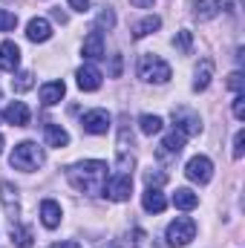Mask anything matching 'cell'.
<instances>
[{
	"label": "cell",
	"instance_id": "obj_1",
	"mask_svg": "<svg viewBox=\"0 0 245 248\" xmlns=\"http://www.w3.org/2000/svg\"><path fill=\"white\" fill-rule=\"evenodd\" d=\"M69 185L87 196H101L104 193V182H107V162L90 159V162H75L66 170Z\"/></svg>",
	"mask_w": 245,
	"mask_h": 248
},
{
	"label": "cell",
	"instance_id": "obj_2",
	"mask_svg": "<svg viewBox=\"0 0 245 248\" xmlns=\"http://www.w3.org/2000/svg\"><path fill=\"white\" fill-rule=\"evenodd\" d=\"M44 162H46V156H44V150H41L35 141H20V144L12 150V156H9V165H12L15 170H23V173L38 170Z\"/></svg>",
	"mask_w": 245,
	"mask_h": 248
},
{
	"label": "cell",
	"instance_id": "obj_3",
	"mask_svg": "<svg viewBox=\"0 0 245 248\" xmlns=\"http://www.w3.org/2000/svg\"><path fill=\"white\" fill-rule=\"evenodd\" d=\"M138 75H141L144 81H150V84H168L173 72H170V63L168 61H162L159 55L147 52V55L138 58Z\"/></svg>",
	"mask_w": 245,
	"mask_h": 248
},
{
	"label": "cell",
	"instance_id": "obj_4",
	"mask_svg": "<svg viewBox=\"0 0 245 248\" xmlns=\"http://www.w3.org/2000/svg\"><path fill=\"white\" fill-rule=\"evenodd\" d=\"M165 240H168V246L170 248L190 246V240H196V222H193L190 217H176V219L168 225Z\"/></svg>",
	"mask_w": 245,
	"mask_h": 248
},
{
	"label": "cell",
	"instance_id": "obj_5",
	"mask_svg": "<svg viewBox=\"0 0 245 248\" xmlns=\"http://www.w3.org/2000/svg\"><path fill=\"white\" fill-rule=\"evenodd\" d=\"M133 193V176L130 173H116L104 182V193L101 196H110L113 202H127Z\"/></svg>",
	"mask_w": 245,
	"mask_h": 248
},
{
	"label": "cell",
	"instance_id": "obj_6",
	"mask_svg": "<svg viewBox=\"0 0 245 248\" xmlns=\"http://www.w3.org/2000/svg\"><path fill=\"white\" fill-rule=\"evenodd\" d=\"M184 176L190 182H196V185H208L211 176H214V162L208 156H193L187 162V168H184Z\"/></svg>",
	"mask_w": 245,
	"mask_h": 248
},
{
	"label": "cell",
	"instance_id": "obj_7",
	"mask_svg": "<svg viewBox=\"0 0 245 248\" xmlns=\"http://www.w3.org/2000/svg\"><path fill=\"white\" fill-rule=\"evenodd\" d=\"M173 124H176V130L182 133L184 139H190V136H199V133H202V119H199L193 110H184V107L173 110Z\"/></svg>",
	"mask_w": 245,
	"mask_h": 248
},
{
	"label": "cell",
	"instance_id": "obj_8",
	"mask_svg": "<svg viewBox=\"0 0 245 248\" xmlns=\"http://www.w3.org/2000/svg\"><path fill=\"white\" fill-rule=\"evenodd\" d=\"M110 113L107 110H90V113H84V119H81V127H84V133H90V136H104L107 130H110Z\"/></svg>",
	"mask_w": 245,
	"mask_h": 248
},
{
	"label": "cell",
	"instance_id": "obj_9",
	"mask_svg": "<svg viewBox=\"0 0 245 248\" xmlns=\"http://www.w3.org/2000/svg\"><path fill=\"white\" fill-rule=\"evenodd\" d=\"M26 38H29L32 44H46V41L52 38V23H49L46 17H32V20L26 23Z\"/></svg>",
	"mask_w": 245,
	"mask_h": 248
},
{
	"label": "cell",
	"instance_id": "obj_10",
	"mask_svg": "<svg viewBox=\"0 0 245 248\" xmlns=\"http://www.w3.org/2000/svg\"><path fill=\"white\" fill-rule=\"evenodd\" d=\"M0 202H3V208H6V214H9V219L17 222V217H20V202H17V190H15L12 182H0Z\"/></svg>",
	"mask_w": 245,
	"mask_h": 248
},
{
	"label": "cell",
	"instance_id": "obj_11",
	"mask_svg": "<svg viewBox=\"0 0 245 248\" xmlns=\"http://www.w3.org/2000/svg\"><path fill=\"white\" fill-rule=\"evenodd\" d=\"M75 78H78V87H81L84 93H95V90L101 87V72H98V66H92V63H84V66L75 72Z\"/></svg>",
	"mask_w": 245,
	"mask_h": 248
},
{
	"label": "cell",
	"instance_id": "obj_12",
	"mask_svg": "<svg viewBox=\"0 0 245 248\" xmlns=\"http://www.w3.org/2000/svg\"><path fill=\"white\" fill-rule=\"evenodd\" d=\"M20 66V49L15 41H3L0 44V69L3 72H17Z\"/></svg>",
	"mask_w": 245,
	"mask_h": 248
},
{
	"label": "cell",
	"instance_id": "obj_13",
	"mask_svg": "<svg viewBox=\"0 0 245 248\" xmlns=\"http://www.w3.org/2000/svg\"><path fill=\"white\" fill-rule=\"evenodd\" d=\"M81 55H84V58H90V61H98V58H104V38H101V32H98V29H92V32L84 38Z\"/></svg>",
	"mask_w": 245,
	"mask_h": 248
},
{
	"label": "cell",
	"instance_id": "obj_14",
	"mask_svg": "<svg viewBox=\"0 0 245 248\" xmlns=\"http://www.w3.org/2000/svg\"><path fill=\"white\" fill-rule=\"evenodd\" d=\"M182 147H184V136L179 130H173V133H168V136L162 139L159 156H162V159H176V156L182 153Z\"/></svg>",
	"mask_w": 245,
	"mask_h": 248
},
{
	"label": "cell",
	"instance_id": "obj_15",
	"mask_svg": "<svg viewBox=\"0 0 245 248\" xmlns=\"http://www.w3.org/2000/svg\"><path fill=\"white\" fill-rule=\"evenodd\" d=\"M211 78H214V61L211 58H202L196 72H193V93H205L211 87Z\"/></svg>",
	"mask_w": 245,
	"mask_h": 248
},
{
	"label": "cell",
	"instance_id": "obj_16",
	"mask_svg": "<svg viewBox=\"0 0 245 248\" xmlns=\"http://www.w3.org/2000/svg\"><path fill=\"white\" fill-rule=\"evenodd\" d=\"M141 208H144L147 214H162V211L168 208V199H165V193H162L159 187H147V190L141 193Z\"/></svg>",
	"mask_w": 245,
	"mask_h": 248
},
{
	"label": "cell",
	"instance_id": "obj_17",
	"mask_svg": "<svg viewBox=\"0 0 245 248\" xmlns=\"http://www.w3.org/2000/svg\"><path fill=\"white\" fill-rule=\"evenodd\" d=\"M3 119L12 124V127H26L29 124V107L23 101H12L6 110H3Z\"/></svg>",
	"mask_w": 245,
	"mask_h": 248
},
{
	"label": "cell",
	"instance_id": "obj_18",
	"mask_svg": "<svg viewBox=\"0 0 245 248\" xmlns=\"http://www.w3.org/2000/svg\"><path fill=\"white\" fill-rule=\"evenodd\" d=\"M61 217H63V211L55 199H44V202H41V222H44L46 228H58V225H61Z\"/></svg>",
	"mask_w": 245,
	"mask_h": 248
},
{
	"label": "cell",
	"instance_id": "obj_19",
	"mask_svg": "<svg viewBox=\"0 0 245 248\" xmlns=\"http://www.w3.org/2000/svg\"><path fill=\"white\" fill-rule=\"evenodd\" d=\"M44 139H46L49 147H66V144H69V133L63 130L61 124H55V122L44 124Z\"/></svg>",
	"mask_w": 245,
	"mask_h": 248
},
{
	"label": "cell",
	"instance_id": "obj_20",
	"mask_svg": "<svg viewBox=\"0 0 245 248\" xmlns=\"http://www.w3.org/2000/svg\"><path fill=\"white\" fill-rule=\"evenodd\" d=\"M63 93H66V84H63V81H46V84L41 87V101H44L46 107H52V104H58L63 98Z\"/></svg>",
	"mask_w": 245,
	"mask_h": 248
},
{
	"label": "cell",
	"instance_id": "obj_21",
	"mask_svg": "<svg viewBox=\"0 0 245 248\" xmlns=\"http://www.w3.org/2000/svg\"><path fill=\"white\" fill-rule=\"evenodd\" d=\"M219 9H222V3H216V0H196L193 3V17L196 20H211V17L219 15Z\"/></svg>",
	"mask_w": 245,
	"mask_h": 248
},
{
	"label": "cell",
	"instance_id": "obj_22",
	"mask_svg": "<svg viewBox=\"0 0 245 248\" xmlns=\"http://www.w3.org/2000/svg\"><path fill=\"white\" fill-rule=\"evenodd\" d=\"M173 205H176L179 211H193V208L199 205V196H196L190 187H179V190L173 193Z\"/></svg>",
	"mask_w": 245,
	"mask_h": 248
},
{
	"label": "cell",
	"instance_id": "obj_23",
	"mask_svg": "<svg viewBox=\"0 0 245 248\" xmlns=\"http://www.w3.org/2000/svg\"><path fill=\"white\" fill-rule=\"evenodd\" d=\"M159 26H162V17L150 15V17H144V20H138V23H136V29H133V38H136V41H141V38L153 35V32L159 29Z\"/></svg>",
	"mask_w": 245,
	"mask_h": 248
},
{
	"label": "cell",
	"instance_id": "obj_24",
	"mask_svg": "<svg viewBox=\"0 0 245 248\" xmlns=\"http://www.w3.org/2000/svg\"><path fill=\"white\" fill-rule=\"evenodd\" d=\"M9 234H12V243H15L17 248H29L32 246V231L23 228L20 222H12V231H9Z\"/></svg>",
	"mask_w": 245,
	"mask_h": 248
},
{
	"label": "cell",
	"instance_id": "obj_25",
	"mask_svg": "<svg viewBox=\"0 0 245 248\" xmlns=\"http://www.w3.org/2000/svg\"><path fill=\"white\" fill-rule=\"evenodd\" d=\"M162 119L159 116H150V113H144L141 119H138V130L144 133V136H156V133H162Z\"/></svg>",
	"mask_w": 245,
	"mask_h": 248
},
{
	"label": "cell",
	"instance_id": "obj_26",
	"mask_svg": "<svg viewBox=\"0 0 245 248\" xmlns=\"http://www.w3.org/2000/svg\"><path fill=\"white\" fill-rule=\"evenodd\" d=\"M32 84H35V75H32V72H20L17 78H12V90H15V93H26Z\"/></svg>",
	"mask_w": 245,
	"mask_h": 248
},
{
	"label": "cell",
	"instance_id": "obj_27",
	"mask_svg": "<svg viewBox=\"0 0 245 248\" xmlns=\"http://www.w3.org/2000/svg\"><path fill=\"white\" fill-rule=\"evenodd\" d=\"M116 26V15H113V9H101L98 12V20H95V29L101 32V29H113Z\"/></svg>",
	"mask_w": 245,
	"mask_h": 248
},
{
	"label": "cell",
	"instance_id": "obj_28",
	"mask_svg": "<svg viewBox=\"0 0 245 248\" xmlns=\"http://www.w3.org/2000/svg\"><path fill=\"white\" fill-rule=\"evenodd\" d=\"M190 44H193V38H190V32H187V29H182V32L173 38V46H176L182 55H187V52H190Z\"/></svg>",
	"mask_w": 245,
	"mask_h": 248
},
{
	"label": "cell",
	"instance_id": "obj_29",
	"mask_svg": "<svg viewBox=\"0 0 245 248\" xmlns=\"http://www.w3.org/2000/svg\"><path fill=\"white\" fill-rule=\"evenodd\" d=\"M15 26H17V15H15V12L0 9V32H12Z\"/></svg>",
	"mask_w": 245,
	"mask_h": 248
},
{
	"label": "cell",
	"instance_id": "obj_30",
	"mask_svg": "<svg viewBox=\"0 0 245 248\" xmlns=\"http://www.w3.org/2000/svg\"><path fill=\"white\" fill-rule=\"evenodd\" d=\"M165 179H168V176H165V173H159V170H147V173H144L147 187H162V185H165Z\"/></svg>",
	"mask_w": 245,
	"mask_h": 248
},
{
	"label": "cell",
	"instance_id": "obj_31",
	"mask_svg": "<svg viewBox=\"0 0 245 248\" xmlns=\"http://www.w3.org/2000/svg\"><path fill=\"white\" fill-rule=\"evenodd\" d=\"M243 153H245V133L240 130L234 136V159H243Z\"/></svg>",
	"mask_w": 245,
	"mask_h": 248
},
{
	"label": "cell",
	"instance_id": "obj_32",
	"mask_svg": "<svg viewBox=\"0 0 245 248\" xmlns=\"http://www.w3.org/2000/svg\"><path fill=\"white\" fill-rule=\"evenodd\" d=\"M234 119H245V95L243 93H237V98H234Z\"/></svg>",
	"mask_w": 245,
	"mask_h": 248
},
{
	"label": "cell",
	"instance_id": "obj_33",
	"mask_svg": "<svg viewBox=\"0 0 245 248\" xmlns=\"http://www.w3.org/2000/svg\"><path fill=\"white\" fill-rule=\"evenodd\" d=\"M243 72H231V75H228V87H231V90H234V93H243Z\"/></svg>",
	"mask_w": 245,
	"mask_h": 248
},
{
	"label": "cell",
	"instance_id": "obj_34",
	"mask_svg": "<svg viewBox=\"0 0 245 248\" xmlns=\"http://www.w3.org/2000/svg\"><path fill=\"white\" fill-rule=\"evenodd\" d=\"M69 9H75V12H87V9H90V0H69Z\"/></svg>",
	"mask_w": 245,
	"mask_h": 248
},
{
	"label": "cell",
	"instance_id": "obj_35",
	"mask_svg": "<svg viewBox=\"0 0 245 248\" xmlns=\"http://www.w3.org/2000/svg\"><path fill=\"white\" fill-rule=\"evenodd\" d=\"M136 9H147V6H153V0H130Z\"/></svg>",
	"mask_w": 245,
	"mask_h": 248
},
{
	"label": "cell",
	"instance_id": "obj_36",
	"mask_svg": "<svg viewBox=\"0 0 245 248\" xmlns=\"http://www.w3.org/2000/svg\"><path fill=\"white\" fill-rule=\"evenodd\" d=\"M119 72H122V58L116 55V58H113V75H119Z\"/></svg>",
	"mask_w": 245,
	"mask_h": 248
},
{
	"label": "cell",
	"instance_id": "obj_37",
	"mask_svg": "<svg viewBox=\"0 0 245 248\" xmlns=\"http://www.w3.org/2000/svg\"><path fill=\"white\" fill-rule=\"evenodd\" d=\"M52 248H81L78 246V243H72V240H69V243H55V246Z\"/></svg>",
	"mask_w": 245,
	"mask_h": 248
},
{
	"label": "cell",
	"instance_id": "obj_38",
	"mask_svg": "<svg viewBox=\"0 0 245 248\" xmlns=\"http://www.w3.org/2000/svg\"><path fill=\"white\" fill-rule=\"evenodd\" d=\"M0 153H3V136H0Z\"/></svg>",
	"mask_w": 245,
	"mask_h": 248
}]
</instances>
